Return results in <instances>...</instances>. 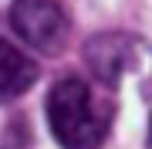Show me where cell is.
<instances>
[{"mask_svg": "<svg viewBox=\"0 0 152 149\" xmlns=\"http://www.w3.org/2000/svg\"><path fill=\"white\" fill-rule=\"evenodd\" d=\"M37 81V61L0 37V102H14Z\"/></svg>", "mask_w": 152, "mask_h": 149, "instance_id": "277c9868", "label": "cell"}, {"mask_svg": "<svg viewBox=\"0 0 152 149\" xmlns=\"http://www.w3.org/2000/svg\"><path fill=\"white\" fill-rule=\"evenodd\" d=\"M145 44H139L132 34H95L91 41L85 44V65L102 85H118V78L125 71H132L139 61V51Z\"/></svg>", "mask_w": 152, "mask_h": 149, "instance_id": "3957f363", "label": "cell"}, {"mask_svg": "<svg viewBox=\"0 0 152 149\" xmlns=\"http://www.w3.org/2000/svg\"><path fill=\"white\" fill-rule=\"evenodd\" d=\"M112 119L115 105L78 75L61 78L48 95V122L61 149H102Z\"/></svg>", "mask_w": 152, "mask_h": 149, "instance_id": "6da1fadb", "label": "cell"}, {"mask_svg": "<svg viewBox=\"0 0 152 149\" xmlns=\"http://www.w3.org/2000/svg\"><path fill=\"white\" fill-rule=\"evenodd\" d=\"M149 149H152V122H149Z\"/></svg>", "mask_w": 152, "mask_h": 149, "instance_id": "5b68a950", "label": "cell"}, {"mask_svg": "<svg viewBox=\"0 0 152 149\" xmlns=\"http://www.w3.org/2000/svg\"><path fill=\"white\" fill-rule=\"evenodd\" d=\"M10 27L34 51L54 54L68 41V10L61 0H14Z\"/></svg>", "mask_w": 152, "mask_h": 149, "instance_id": "7a4b0ae2", "label": "cell"}]
</instances>
